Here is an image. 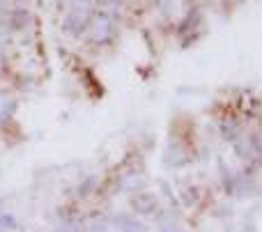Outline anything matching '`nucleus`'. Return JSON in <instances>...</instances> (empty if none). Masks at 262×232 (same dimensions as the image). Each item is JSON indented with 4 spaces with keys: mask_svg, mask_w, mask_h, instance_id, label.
Segmentation results:
<instances>
[{
    "mask_svg": "<svg viewBox=\"0 0 262 232\" xmlns=\"http://www.w3.org/2000/svg\"><path fill=\"white\" fill-rule=\"evenodd\" d=\"M134 207L138 210V214H152L154 207H157V200L149 193H140L138 198H134Z\"/></svg>",
    "mask_w": 262,
    "mask_h": 232,
    "instance_id": "obj_1",
    "label": "nucleus"
},
{
    "mask_svg": "<svg viewBox=\"0 0 262 232\" xmlns=\"http://www.w3.org/2000/svg\"><path fill=\"white\" fill-rule=\"evenodd\" d=\"M118 223L122 225V230H124V232H145L143 225H140L136 219H131V216H124V219H120Z\"/></svg>",
    "mask_w": 262,
    "mask_h": 232,
    "instance_id": "obj_2",
    "label": "nucleus"
}]
</instances>
